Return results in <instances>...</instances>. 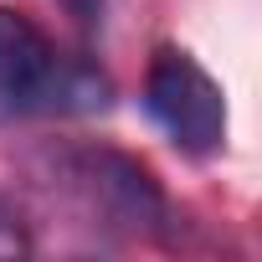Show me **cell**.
Masks as SVG:
<instances>
[{
    "label": "cell",
    "instance_id": "277c9868",
    "mask_svg": "<svg viewBox=\"0 0 262 262\" xmlns=\"http://www.w3.org/2000/svg\"><path fill=\"white\" fill-rule=\"evenodd\" d=\"M0 257H31V231L6 195H0Z\"/></svg>",
    "mask_w": 262,
    "mask_h": 262
},
{
    "label": "cell",
    "instance_id": "3957f363",
    "mask_svg": "<svg viewBox=\"0 0 262 262\" xmlns=\"http://www.w3.org/2000/svg\"><path fill=\"white\" fill-rule=\"evenodd\" d=\"M144 108L165 128V139L190 160H206L226 144V98L216 77L180 47L155 52L144 77Z\"/></svg>",
    "mask_w": 262,
    "mask_h": 262
},
{
    "label": "cell",
    "instance_id": "6da1fadb",
    "mask_svg": "<svg viewBox=\"0 0 262 262\" xmlns=\"http://www.w3.org/2000/svg\"><path fill=\"white\" fill-rule=\"evenodd\" d=\"M113 103V82L88 62L52 47V36L0 6V123L47 118V113H103Z\"/></svg>",
    "mask_w": 262,
    "mask_h": 262
},
{
    "label": "cell",
    "instance_id": "5b68a950",
    "mask_svg": "<svg viewBox=\"0 0 262 262\" xmlns=\"http://www.w3.org/2000/svg\"><path fill=\"white\" fill-rule=\"evenodd\" d=\"M67 6V16L82 26V31H98L103 26V11H108V0H62Z\"/></svg>",
    "mask_w": 262,
    "mask_h": 262
},
{
    "label": "cell",
    "instance_id": "7a4b0ae2",
    "mask_svg": "<svg viewBox=\"0 0 262 262\" xmlns=\"http://www.w3.org/2000/svg\"><path fill=\"white\" fill-rule=\"evenodd\" d=\"M57 185L77 211L123 236H160L170 226V201L155 175L118 149H67L57 155Z\"/></svg>",
    "mask_w": 262,
    "mask_h": 262
}]
</instances>
